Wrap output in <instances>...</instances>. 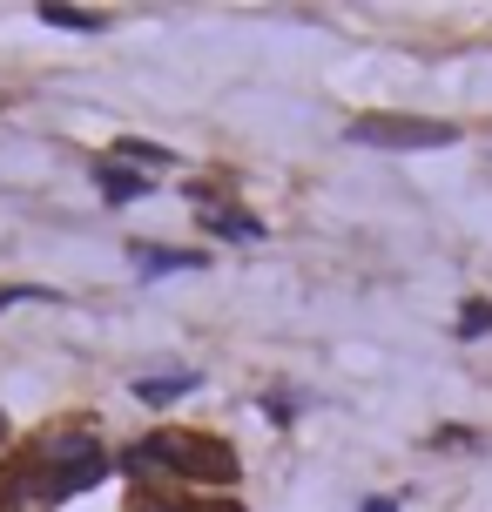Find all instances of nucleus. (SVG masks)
<instances>
[{
  "label": "nucleus",
  "mask_w": 492,
  "mask_h": 512,
  "mask_svg": "<svg viewBox=\"0 0 492 512\" xmlns=\"http://www.w3.org/2000/svg\"><path fill=\"white\" fill-rule=\"evenodd\" d=\"M122 472H135V479H189V486H236V452L223 445V438L209 432H149L135 438L129 452H122Z\"/></svg>",
  "instance_id": "1"
},
{
  "label": "nucleus",
  "mask_w": 492,
  "mask_h": 512,
  "mask_svg": "<svg viewBox=\"0 0 492 512\" xmlns=\"http://www.w3.org/2000/svg\"><path fill=\"white\" fill-rule=\"evenodd\" d=\"M358 149H391V155H412V149H452L459 128L452 122H432V115H358L344 128Z\"/></svg>",
  "instance_id": "2"
},
{
  "label": "nucleus",
  "mask_w": 492,
  "mask_h": 512,
  "mask_svg": "<svg viewBox=\"0 0 492 512\" xmlns=\"http://www.w3.org/2000/svg\"><path fill=\"white\" fill-rule=\"evenodd\" d=\"M189 270H209V250H169V243H135V277H142V283L189 277Z\"/></svg>",
  "instance_id": "3"
},
{
  "label": "nucleus",
  "mask_w": 492,
  "mask_h": 512,
  "mask_svg": "<svg viewBox=\"0 0 492 512\" xmlns=\"http://www.w3.org/2000/svg\"><path fill=\"white\" fill-rule=\"evenodd\" d=\"M95 189H102V203H115V209L156 196V182L142 176V169H129V162H115V155H102V162H95Z\"/></svg>",
  "instance_id": "4"
},
{
  "label": "nucleus",
  "mask_w": 492,
  "mask_h": 512,
  "mask_svg": "<svg viewBox=\"0 0 492 512\" xmlns=\"http://www.w3.org/2000/svg\"><path fill=\"white\" fill-rule=\"evenodd\" d=\"M196 384H203L196 371H149V378H135V405L162 411V405H176V398H189Z\"/></svg>",
  "instance_id": "5"
},
{
  "label": "nucleus",
  "mask_w": 492,
  "mask_h": 512,
  "mask_svg": "<svg viewBox=\"0 0 492 512\" xmlns=\"http://www.w3.org/2000/svg\"><path fill=\"white\" fill-rule=\"evenodd\" d=\"M203 230L223 243H263V216H243L230 203H203Z\"/></svg>",
  "instance_id": "6"
},
{
  "label": "nucleus",
  "mask_w": 492,
  "mask_h": 512,
  "mask_svg": "<svg viewBox=\"0 0 492 512\" xmlns=\"http://www.w3.org/2000/svg\"><path fill=\"white\" fill-rule=\"evenodd\" d=\"M41 27H61V34H102V14L68 7V0H41Z\"/></svg>",
  "instance_id": "7"
},
{
  "label": "nucleus",
  "mask_w": 492,
  "mask_h": 512,
  "mask_svg": "<svg viewBox=\"0 0 492 512\" xmlns=\"http://www.w3.org/2000/svg\"><path fill=\"white\" fill-rule=\"evenodd\" d=\"M115 162H129V169H142V176H149V162H156V169H169L176 155L156 149V142H142V135H129V142H115Z\"/></svg>",
  "instance_id": "8"
},
{
  "label": "nucleus",
  "mask_w": 492,
  "mask_h": 512,
  "mask_svg": "<svg viewBox=\"0 0 492 512\" xmlns=\"http://www.w3.org/2000/svg\"><path fill=\"white\" fill-rule=\"evenodd\" d=\"M14 304H61L54 290H34V283H14V290H0V310H14Z\"/></svg>",
  "instance_id": "9"
},
{
  "label": "nucleus",
  "mask_w": 492,
  "mask_h": 512,
  "mask_svg": "<svg viewBox=\"0 0 492 512\" xmlns=\"http://www.w3.org/2000/svg\"><path fill=\"white\" fill-rule=\"evenodd\" d=\"M492 331V304H466L459 310V337H486Z\"/></svg>",
  "instance_id": "10"
},
{
  "label": "nucleus",
  "mask_w": 492,
  "mask_h": 512,
  "mask_svg": "<svg viewBox=\"0 0 492 512\" xmlns=\"http://www.w3.org/2000/svg\"><path fill=\"white\" fill-rule=\"evenodd\" d=\"M358 512H398V492H378V499H364Z\"/></svg>",
  "instance_id": "11"
},
{
  "label": "nucleus",
  "mask_w": 492,
  "mask_h": 512,
  "mask_svg": "<svg viewBox=\"0 0 492 512\" xmlns=\"http://www.w3.org/2000/svg\"><path fill=\"white\" fill-rule=\"evenodd\" d=\"M0 432H7V425H0Z\"/></svg>",
  "instance_id": "12"
}]
</instances>
